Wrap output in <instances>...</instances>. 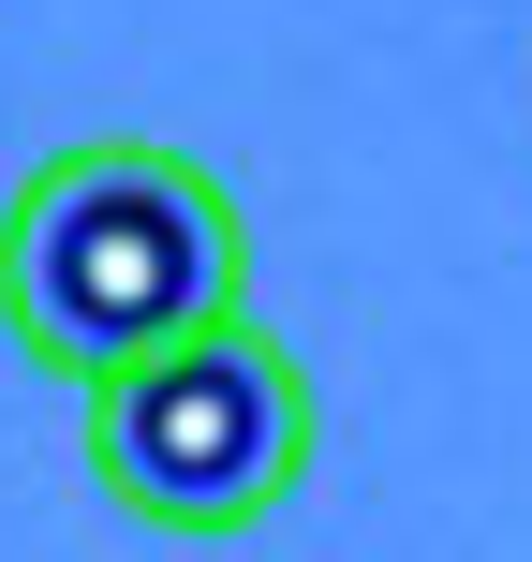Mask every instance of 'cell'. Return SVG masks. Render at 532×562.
<instances>
[{"instance_id": "obj_1", "label": "cell", "mask_w": 532, "mask_h": 562, "mask_svg": "<svg viewBox=\"0 0 532 562\" xmlns=\"http://www.w3.org/2000/svg\"><path fill=\"white\" fill-rule=\"evenodd\" d=\"M252 311V223L193 148L148 134H89L0 193V326L45 370H118L163 356V340Z\"/></svg>"}, {"instance_id": "obj_2", "label": "cell", "mask_w": 532, "mask_h": 562, "mask_svg": "<svg viewBox=\"0 0 532 562\" xmlns=\"http://www.w3.org/2000/svg\"><path fill=\"white\" fill-rule=\"evenodd\" d=\"M89 474L148 533H252L310 474V370L252 311L163 340V356L89 370Z\"/></svg>"}]
</instances>
